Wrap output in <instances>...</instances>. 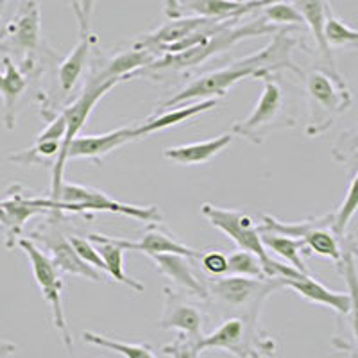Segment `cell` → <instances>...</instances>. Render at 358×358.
Returning <instances> with one entry per match:
<instances>
[{
	"mask_svg": "<svg viewBox=\"0 0 358 358\" xmlns=\"http://www.w3.org/2000/svg\"><path fill=\"white\" fill-rule=\"evenodd\" d=\"M297 47V38L294 36V31L290 27H280L273 34V40L267 47L257 54L241 57L236 62L229 63L224 69L208 72L196 81H192L187 88H183L179 94L165 101L159 106V110L167 108H178L188 104V102L208 101V99H219L228 94V90L233 85L245 78L264 79L273 76V73L281 72V70H290L303 78L305 73L294 63L292 50Z\"/></svg>",
	"mask_w": 358,
	"mask_h": 358,
	"instance_id": "6da1fadb",
	"label": "cell"
},
{
	"mask_svg": "<svg viewBox=\"0 0 358 358\" xmlns=\"http://www.w3.org/2000/svg\"><path fill=\"white\" fill-rule=\"evenodd\" d=\"M241 18H233L228 20L220 29H217L212 36H208L203 43L192 47V49L183 50L179 54H165V56H159L156 62H152L151 65L145 66L143 70L134 73L136 76H156L159 72H169V70H187L194 69V66L201 65L210 57L217 56V54L224 52V50L231 49L233 45L238 43L242 40H248V38H258L265 36V34H274L280 27L268 24L265 18H257L255 22H248V24H241Z\"/></svg>",
	"mask_w": 358,
	"mask_h": 358,
	"instance_id": "7a4b0ae2",
	"label": "cell"
},
{
	"mask_svg": "<svg viewBox=\"0 0 358 358\" xmlns=\"http://www.w3.org/2000/svg\"><path fill=\"white\" fill-rule=\"evenodd\" d=\"M308 126L306 134L317 138L330 129L342 113L353 104V95L338 72L328 69L312 70L306 78Z\"/></svg>",
	"mask_w": 358,
	"mask_h": 358,
	"instance_id": "3957f363",
	"label": "cell"
},
{
	"mask_svg": "<svg viewBox=\"0 0 358 358\" xmlns=\"http://www.w3.org/2000/svg\"><path fill=\"white\" fill-rule=\"evenodd\" d=\"M199 350L226 351L235 358H271L276 355L278 344L258 324V315H235L222 322L210 335H204Z\"/></svg>",
	"mask_w": 358,
	"mask_h": 358,
	"instance_id": "277c9868",
	"label": "cell"
},
{
	"mask_svg": "<svg viewBox=\"0 0 358 358\" xmlns=\"http://www.w3.org/2000/svg\"><path fill=\"white\" fill-rule=\"evenodd\" d=\"M208 299L236 315H260V308L267 297L283 289L278 278H248L226 274L206 283Z\"/></svg>",
	"mask_w": 358,
	"mask_h": 358,
	"instance_id": "5b68a950",
	"label": "cell"
},
{
	"mask_svg": "<svg viewBox=\"0 0 358 358\" xmlns=\"http://www.w3.org/2000/svg\"><path fill=\"white\" fill-rule=\"evenodd\" d=\"M50 212H110L152 224H159L163 219L158 206H136V204L120 203V201L111 199L106 192L99 188L66 183V181L63 183L57 201L50 199Z\"/></svg>",
	"mask_w": 358,
	"mask_h": 358,
	"instance_id": "8992f818",
	"label": "cell"
},
{
	"mask_svg": "<svg viewBox=\"0 0 358 358\" xmlns=\"http://www.w3.org/2000/svg\"><path fill=\"white\" fill-rule=\"evenodd\" d=\"M262 83H264V90H262L257 108L245 120L233 124L231 127L233 134L242 136L257 145L264 142L268 131L294 126V118L287 113L283 88L278 85L273 76L264 78Z\"/></svg>",
	"mask_w": 358,
	"mask_h": 358,
	"instance_id": "52a82bcc",
	"label": "cell"
},
{
	"mask_svg": "<svg viewBox=\"0 0 358 358\" xmlns=\"http://www.w3.org/2000/svg\"><path fill=\"white\" fill-rule=\"evenodd\" d=\"M260 229L274 231L280 235L299 238L306 244L310 252H315L319 257L330 258L338 264L344 251V238H338L334 231V213L322 217L299 220V222H283L274 219L273 215H262Z\"/></svg>",
	"mask_w": 358,
	"mask_h": 358,
	"instance_id": "ba28073f",
	"label": "cell"
},
{
	"mask_svg": "<svg viewBox=\"0 0 358 358\" xmlns=\"http://www.w3.org/2000/svg\"><path fill=\"white\" fill-rule=\"evenodd\" d=\"M17 245H20L25 255H27L29 262H31V268H33L34 280H36L38 287H40L41 294H43V299L49 303L50 312H52L54 326L59 331L63 344H65L66 350H69V353L73 358V341L72 335H70L69 324H66L65 308H63V289H65V283L62 280V273L57 271V267L50 260L49 255H45L34 244V241L20 238Z\"/></svg>",
	"mask_w": 358,
	"mask_h": 358,
	"instance_id": "9c48e42d",
	"label": "cell"
},
{
	"mask_svg": "<svg viewBox=\"0 0 358 358\" xmlns=\"http://www.w3.org/2000/svg\"><path fill=\"white\" fill-rule=\"evenodd\" d=\"M117 85H118L117 81L102 83V85H92V83H86L83 94L79 95V97L76 99V101H73L65 111H63L66 120V133L62 143V151H59V155H57L56 163H54V167H52V188H50V196H49L52 201H57L63 183H65L66 151H69L70 142H72L76 136H79V131L85 127V122L88 120L90 113L94 111V108L97 106V102Z\"/></svg>",
	"mask_w": 358,
	"mask_h": 358,
	"instance_id": "30bf717a",
	"label": "cell"
},
{
	"mask_svg": "<svg viewBox=\"0 0 358 358\" xmlns=\"http://www.w3.org/2000/svg\"><path fill=\"white\" fill-rule=\"evenodd\" d=\"M201 213L208 219V222L215 226L217 229L229 236V241L235 242L238 249L255 252L262 260L267 274V265L271 262V257L267 255L264 242H262L260 224L252 220L248 213L241 210H228V208H219L215 204L204 203L201 206Z\"/></svg>",
	"mask_w": 358,
	"mask_h": 358,
	"instance_id": "8fae6325",
	"label": "cell"
},
{
	"mask_svg": "<svg viewBox=\"0 0 358 358\" xmlns=\"http://www.w3.org/2000/svg\"><path fill=\"white\" fill-rule=\"evenodd\" d=\"M267 276L278 278L283 289H292L303 299L313 303V305L328 306L334 312H337L338 315H348V312H350L351 301L348 292L330 290L328 287L322 285L321 281H317L310 274L299 273L297 268L290 267V265L280 264V262L271 258L267 265Z\"/></svg>",
	"mask_w": 358,
	"mask_h": 358,
	"instance_id": "7c38bea8",
	"label": "cell"
},
{
	"mask_svg": "<svg viewBox=\"0 0 358 358\" xmlns=\"http://www.w3.org/2000/svg\"><path fill=\"white\" fill-rule=\"evenodd\" d=\"M206 315L203 310L188 299V294L176 292L172 287L163 289V313L159 317V328L178 330L194 341L201 342L204 334Z\"/></svg>",
	"mask_w": 358,
	"mask_h": 358,
	"instance_id": "4fadbf2b",
	"label": "cell"
},
{
	"mask_svg": "<svg viewBox=\"0 0 358 358\" xmlns=\"http://www.w3.org/2000/svg\"><path fill=\"white\" fill-rule=\"evenodd\" d=\"M6 213V248L13 249L18 244L22 235V228L25 226L31 217L38 215V213L50 212V199L49 197H36L25 194L24 188L15 185L8 190V197L4 201H0Z\"/></svg>",
	"mask_w": 358,
	"mask_h": 358,
	"instance_id": "5bb4252c",
	"label": "cell"
},
{
	"mask_svg": "<svg viewBox=\"0 0 358 358\" xmlns=\"http://www.w3.org/2000/svg\"><path fill=\"white\" fill-rule=\"evenodd\" d=\"M45 248L50 251V260L57 267L62 274H73V276L86 278L90 281H104V276L99 268L92 267L79 257L73 245L70 244V238H65L59 231H38L34 235Z\"/></svg>",
	"mask_w": 358,
	"mask_h": 358,
	"instance_id": "9a60e30c",
	"label": "cell"
},
{
	"mask_svg": "<svg viewBox=\"0 0 358 358\" xmlns=\"http://www.w3.org/2000/svg\"><path fill=\"white\" fill-rule=\"evenodd\" d=\"M136 140V131L134 126L118 127V129L110 131L104 134H88V136H76L70 142L69 151H66V159L72 158H88L94 159L97 165H101L104 156L110 155L111 151L122 147L124 143H129Z\"/></svg>",
	"mask_w": 358,
	"mask_h": 358,
	"instance_id": "2e32d148",
	"label": "cell"
},
{
	"mask_svg": "<svg viewBox=\"0 0 358 358\" xmlns=\"http://www.w3.org/2000/svg\"><path fill=\"white\" fill-rule=\"evenodd\" d=\"M108 238L118 248H122L124 251L145 252L149 257L163 255V252H174V255H181V257L187 258H201V255H203L199 249H192L188 245L179 244L165 229L159 228L158 224H151L140 241H127V238H117V236H108Z\"/></svg>",
	"mask_w": 358,
	"mask_h": 358,
	"instance_id": "e0dca14e",
	"label": "cell"
},
{
	"mask_svg": "<svg viewBox=\"0 0 358 358\" xmlns=\"http://www.w3.org/2000/svg\"><path fill=\"white\" fill-rule=\"evenodd\" d=\"M289 2L297 9L305 25L310 29L315 45H317V50L321 52L322 59H324L326 69L338 72L337 66H335L334 52H331V47L326 41L324 34L326 20H328V15L331 13L330 0H289Z\"/></svg>",
	"mask_w": 358,
	"mask_h": 358,
	"instance_id": "ac0fdd59",
	"label": "cell"
},
{
	"mask_svg": "<svg viewBox=\"0 0 358 358\" xmlns=\"http://www.w3.org/2000/svg\"><path fill=\"white\" fill-rule=\"evenodd\" d=\"M152 262L156 264V268L163 276L172 280L179 289L185 294L194 297H199L203 301L208 299V287L206 283L199 280L196 274L192 273L190 264L187 257L174 255V252H163V255H152Z\"/></svg>",
	"mask_w": 358,
	"mask_h": 358,
	"instance_id": "d6986e66",
	"label": "cell"
},
{
	"mask_svg": "<svg viewBox=\"0 0 358 358\" xmlns=\"http://www.w3.org/2000/svg\"><path fill=\"white\" fill-rule=\"evenodd\" d=\"M40 8L36 0H22L20 11L8 25V38L15 49L33 52L40 45Z\"/></svg>",
	"mask_w": 358,
	"mask_h": 358,
	"instance_id": "ffe728a7",
	"label": "cell"
},
{
	"mask_svg": "<svg viewBox=\"0 0 358 358\" xmlns=\"http://www.w3.org/2000/svg\"><path fill=\"white\" fill-rule=\"evenodd\" d=\"M27 88L25 73L15 65L11 57H4V70L0 72V97L4 102V126L15 129L17 126V106Z\"/></svg>",
	"mask_w": 358,
	"mask_h": 358,
	"instance_id": "44dd1931",
	"label": "cell"
},
{
	"mask_svg": "<svg viewBox=\"0 0 358 358\" xmlns=\"http://www.w3.org/2000/svg\"><path fill=\"white\" fill-rule=\"evenodd\" d=\"M217 102H219V99H208V101L190 102V104H183V106H178L174 108V110L163 111V113L156 115V117L152 118H147L145 122H142L140 126H134V131H136V140L143 138V136H149L151 133H158V131L174 127L181 122H187V120H190V118L197 117V115L215 108Z\"/></svg>",
	"mask_w": 358,
	"mask_h": 358,
	"instance_id": "7402d4cb",
	"label": "cell"
},
{
	"mask_svg": "<svg viewBox=\"0 0 358 358\" xmlns=\"http://www.w3.org/2000/svg\"><path fill=\"white\" fill-rule=\"evenodd\" d=\"M183 11H190L194 17L208 20H231L244 18L249 13L257 11V0L252 2H235V0H181Z\"/></svg>",
	"mask_w": 358,
	"mask_h": 358,
	"instance_id": "603a6c76",
	"label": "cell"
},
{
	"mask_svg": "<svg viewBox=\"0 0 358 358\" xmlns=\"http://www.w3.org/2000/svg\"><path fill=\"white\" fill-rule=\"evenodd\" d=\"M231 142V134H220V136H215L212 140H204V142L169 147V149H165V158L174 163H179V165H201V163H206L212 158H215Z\"/></svg>",
	"mask_w": 358,
	"mask_h": 358,
	"instance_id": "cb8c5ba5",
	"label": "cell"
},
{
	"mask_svg": "<svg viewBox=\"0 0 358 358\" xmlns=\"http://www.w3.org/2000/svg\"><path fill=\"white\" fill-rule=\"evenodd\" d=\"M94 41H97L94 34H83L79 38L78 45L73 47L72 52L63 59V63L57 69V83H59V90H62L63 95H69L78 86L79 79L83 76V70H85L86 63H88Z\"/></svg>",
	"mask_w": 358,
	"mask_h": 358,
	"instance_id": "d4e9b609",
	"label": "cell"
},
{
	"mask_svg": "<svg viewBox=\"0 0 358 358\" xmlns=\"http://www.w3.org/2000/svg\"><path fill=\"white\" fill-rule=\"evenodd\" d=\"M88 241L94 242L97 245V251L101 255L102 262L106 265V273L113 278L115 281L122 283V285L129 287L134 292L142 294L145 290L143 283H140L138 280H133L131 276H127L126 271H124V249L118 248L117 244L108 238L106 235H101V233H90Z\"/></svg>",
	"mask_w": 358,
	"mask_h": 358,
	"instance_id": "484cf974",
	"label": "cell"
},
{
	"mask_svg": "<svg viewBox=\"0 0 358 358\" xmlns=\"http://www.w3.org/2000/svg\"><path fill=\"white\" fill-rule=\"evenodd\" d=\"M357 257L358 248L355 244L353 238H344V251H342V258L338 262V273L346 280L348 285V296H350V326L351 331L355 335V341L358 344V267H357Z\"/></svg>",
	"mask_w": 358,
	"mask_h": 358,
	"instance_id": "4316f807",
	"label": "cell"
},
{
	"mask_svg": "<svg viewBox=\"0 0 358 358\" xmlns=\"http://www.w3.org/2000/svg\"><path fill=\"white\" fill-rule=\"evenodd\" d=\"M262 231V242H264L265 249H271L274 255L281 257L285 262H289L290 267L297 268L299 273L308 274V268H306L305 260H303V255H310L308 248L303 241L299 238H292V236L280 235V233L274 231Z\"/></svg>",
	"mask_w": 358,
	"mask_h": 358,
	"instance_id": "83f0119b",
	"label": "cell"
},
{
	"mask_svg": "<svg viewBox=\"0 0 358 358\" xmlns=\"http://www.w3.org/2000/svg\"><path fill=\"white\" fill-rule=\"evenodd\" d=\"M83 341L86 344H92L95 348H102V350L113 351L117 355H122L126 358H158L152 351L149 344H127V342H120L117 338H110L106 335H99L94 331H83Z\"/></svg>",
	"mask_w": 358,
	"mask_h": 358,
	"instance_id": "f1b7e54d",
	"label": "cell"
},
{
	"mask_svg": "<svg viewBox=\"0 0 358 358\" xmlns=\"http://www.w3.org/2000/svg\"><path fill=\"white\" fill-rule=\"evenodd\" d=\"M358 212V171L355 172L353 179H351L350 188H348L346 196L342 199L341 206L337 208V212H334V231L338 238L346 236V229L350 226L351 219L357 215Z\"/></svg>",
	"mask_w": 358,
	"mask_h": 358,
	"instance_id": "f546056e",
	"label": "cell"
},
{
	"mask_svg": "<svg viewBox=\"0 0 358 358\" xmlns=\"http://www.w3.org/2000/svg\"><path fill=\"white\" fill-rule=\"evenodd\" d=\"M228 274L233 276H248V278H268L265 274L264 264H262L260 258L255 255V252L244 251V249H238V251L231 252L228 257Z\"/></svg>",
	"mask_w": 358,
	"mask_h": 358,
	"instance_id": "4dcf8cb0",
	"label": "cell"
},
{
	"mask_svg": "<svg viewBox=\"0 0 358 358\" xmlns=\"http://www.w3.org/2000/svg\"><path fill=\"white\" fill-rule=\"evenodd\" d=\"M324 34L330 47H353V49H358V29L350 27L346 22L335 17L334 13L328 15Z\"/></svg>",
	"mask_w": 358,
	"mask_h": 358,
	"instance_id": "1f68e13d",
	"label": "cell"
},
{
	"mask_svg": "<svg viewBox=\"0 0 358 358\" xmlns=\"http://www.w3.org/2000/svg\"><path fill=\"white\" fill-rule=\"evenodd\" d=\"M264 18L268 24L276 25V27H285V25H303L301 15L297 13V9L290 4L289 0H281V2H274L271 6H265L264 8Z\"/></svg>",
	"mask_w": 358,
	"mask_h": 358,
	"instance_id": "d6a6232c",
	"label": "cell"
},
{
	"mask_svg": "<svg viewBox=\"0 0 358 358\" xmlns=\"http://www.w3.org/2000/svg\"><path fill=\"white\" fill-rule=\"evenodd\" d=\"M331 156L335 162L350 165V163L358 162V126L338 136L337 142L331 147Z\"/></svg>",
	"mask_w": 358,
	"mask_h": 358,
	"instance_id": "836d02e7",
	"label": "cell"
},
{
	"mask_svg": "<svg viewBox=\"0 0 358 358\" xmlns=\"http://www.w3.org/2000/svg\"><path fill=\"white\" fill-rule=\"evenodd\" d=\"M162 351L172 358H199L201 355L199 342L183 334H179L171 344L163 346Z\"/></svg>",
	"mask_w": 358,
	"mask_h": 358,
	"instance_id": "e575fe53",
	"label": "cell"
},
{
	"mask_svg": "<svg viewBox=\"0 0 358 358\" xmlns=\"http://www.w3.org/2000/svg\"><path fill=\"white\" fill-rule=\"evenodd\" d=\"M70 244L73 245L76 252H78L86 264L99 268L101 273H106V265L102 262L101 255H99L97 251V245H95L94 242H90L88 238H81V236H70Z\"/></svg>",
	"mask_w": 358,
	"mask_h": 358,
	"instance_id": "d590c367",
	"label": "cell"
},
{
	"mask_svg": "<svg viewBox=\"0 0 358 358\" xmlns=\"http://www.w3.org/2000/svg\"><path fill=\"white\" fill-rule=\"evenodd\" d=\"M201 265L212 276H226L228 274V257L219 251H210L201 255Z\"/></svg>",
	"mask_w": 358,
	"mask_h": 358,
	"instance_id": "8d00e7d4",
	"label": "cell"
},
{
	"mask_svg": "<svg viewBox=\"0 0 358 358\" xmlns=\"http://www.w3.org/2000/svg\"><path fill=\"white\" fill-rule=\"evenodd\" d=\"M95 6L97 0H79V34H90V24H92V17H94Z\"/></svg>",
	"mask_w": 358,
	"mask_h": 358,
	"instance_id": "74e56055",
	"label": "cell"
},
{
	"mask_svg": "<svg viewBox=\"0 0 358 358\" xmlns=\"http://www.w3.org/2000/svg\"><path fill=\"white\" fill-rule=\"evenodd\" d=\"M163 13L169 20L183 17V8H181V0H163Z\"/></svg>",
	"mask_w": 358,
	"mask_h": 358,
	"instance_id": "f35d334b",
	"label": "cell"
},
{
	"mask_svg": "<svg viewBox=\"0 0 358 358\" xmlns=\"http://www.w3.org/2000/svg\"><path fill=\"white\" fill-rule=\"evenodd\" d=\"M17 346L13 342H0V358H9L11 355H15Z\"/></svg>",
	"mask_w": 358,
	"mask_h": 358,
	"instance_id": "ab89813d",
	"label": "cell"
},
{
	"mask_svg": "<svg viewBox=\"0 0 358 358\" xmlns=\"http://www.w3.org/2000/svg\"><path fill=\"white\" fill-rule=\"evenodd\" d=\"M274 2H281V0H257V9H264L265 6H271Z\"/></svg>",
	"mask_w": 358,
	"mask_h": 358,
	"instance_id": "60d3db41",
	"label": "cell"
},
{
	"mask_svg": "<svg viewBox=\"0 0 358 358\" xmlns=\"http://www.w3.org/2000/svg\"><path fill=\"white\" fill-rule=\"evenodd\" d=\"M70 4H72L73 13H76V17H78L79 20V15H81V13H79V0H70Z\"/></svg>",
	"mask_w": 358,
	"mask_h": 358,
	"instance_id": "b9f144b4",
	"label": "cell"
},
{
	"mask_svg": "<svg viewBox=\"0 0 358 358\" xmlns=\"http://www.w3.org/2000/svg\"><path fill=\"white\" fill-rule=\"evenodd\" d=\"M6 224V213H4V208H2V204H0V226L4 228Z\"/></svg>",
	"mask_w": 358,
	"mask_h": 358,
	"instance_id": "7bdbcfd3",
	"label": "cell"
},
{
	"mask_svg": "<svg viewBox=\"0 0 358 358\" xmlns=\"http://www.w3.org/2000/svg\"><path fill=\"white\" fill-rule=\"evenodd\" d=\"M235 2H252V0H235Z\"/></svg>",
	"mask_w": 358,
	"mask_h": 358,
	"instance_id": "ee69618b",
	"label": "cell"
}]
</instances>
